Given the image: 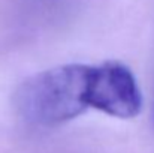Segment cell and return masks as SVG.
Masks as SVG:
<instances>
[{"label":"cell","mask_w":154,"mask_h":153,"mask_svg":"<svg viewBox=\"0 0 154 153\" xmlns=\"http://www.w3.org/2000/svg\"><path fill=\"white\" fill-rule=\"evenodd\" d=\"M90 65L69 63L38 72L15 92L21 117L36 126H57L82 114L87 105Z\"/></svg>","instance_id":"cell-1"},{"label":"cell","mask_w":154,"mask_h":153,"mask_svg":"<svg viewBox=\"0 0 154 153\" xmlns=\"http://www.w3.org/2000/svg\"><path fill=\"white\" fill-rule=\"evenodd\" d=\"M87 105L118 119L138 116L142 108V95L132 71L115 60L90 65Z\"/></svg>","instance_id":"cell-2"}]
</instances>
